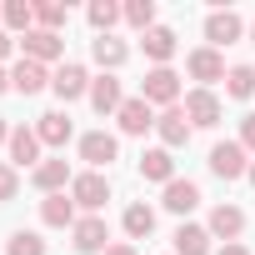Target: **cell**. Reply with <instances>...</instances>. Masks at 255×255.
I'll return each mask as SVG.
<instances>
[{
  "label": "cell",
  "mask_w": 255,
  "mask_h": 255,
  "mask_svg": "<svg viewBox=\"0 0 255 255\" xmlns=\"http://www.w3.org/2000/svg\"><path fill=\"white\" fill-rule=\"evenodd\" d=\"M40 220L55 225V230L75 225V200H65V195H45V200H40Z\"/></svg>",
  "instance_id": "cell-23"
},
{
  "label": "cell",
  "mask_w": 255,
  "mask_h": 255,
  "mask_svg": "<svg viewBox=\"0 0 255 255\" xmlns=\"http://www.w3.org/2000/svg\"><path fill=\"white\" fill-rule=\"evenodd\" d=\"M175 255H210V230L205 225H180L175 230Z\"/></svg>",
  "instance_id": "cell-24"
},
{
  "label": "cell",
  "mask_w": 255,
  "mask_h": 255,
  "mask_svg": "<svg viewBox=\"0 0 255 255\" xmlns=\"http://www.w3.org/2000/svg\"><path fill=\"white\" fill-rule=\"evenodd\" d=\"M30 160H40V135L15 125L10 130V165H30Z\"/></svg>",
  "instance_id": "cell-19"
},
{
  "label": "cell",
  "mask_w": 255,
  "mask_h": 255,
  "mask_svg": "<svg viewBox=\"0 0 255 255\" xmlns=\"http://www.w3.org/2000/svg\"><path fill=\"white\" fill-rule=\"evenodd\" d=\"M155 230V210L150 205H130V210H125V235H130V240H145Z\"/></svg>",
  "instance_id": "cell-25"
},
{
  "label": "cell",
  "mask_w": 255,
  "mask_h": 255,
  "mask_svg": "<svg viewBox=\"0 0 255 255\" xmlns=\"http://www.w3.org/2000/svg\"><path fill=\"white\" fill-rule=\"evenodd\" d=\"M15 190H20L15 165H5V160H0V205H5V200H15Z\"/></svg>",
  "instance_id": "cell-32"
},
{
  "label": "cell",
  "mask_w": 255,
  "mask_h": 255,
  "mask_svg": "<svg viewBox=\"0 0 255 255\" xmlns=\"http://www.w3.org/2000/svg\"><path fill=\"white\" fill-rule=\"evenodd\" d=\"M5 85H10V75H5V70H0V90H5Z\"/></svg>",
  "instance_id": "cell-38"
},
{
  "label": "cell",
  "mask_w": 255,
  "mask_h": 255,
  "mask_svg": "<svg viewBox=\"0 0 255 255\" xmlns=\"http://www.w3.org/2000/svg\"><path fill=\"white\" fill-rule=\"evenodd\" d=\"M125 20H130L140 35L155 30V0H130V5H125Z\"/></svg>",
  "instance_id": "cell-28"
},
{
  "label": "cell",
  "mask_w": 255,
  "mask_h": 255,
  "mask_svg": "<svg viewBox=\"0 0 255 255\" xmlns=\"http://www.w3.org/2000/svg\"><path fill=\"white\" fill-rule=\"evenodd\" d=\"M205 230H210V235H220L225 245H235V235L245 230V215H240L235 205H215V210H210V225H205Z\"/></svg>",
  "instance_id": "cell-16"
},
{
  "label": "cell",
  "mask_w": 255,
  "mask_h": 255,
  "mask_svg": "<svg viewBox=\"0 0 255 255\" xmlns=\"http://www.w3.org/2000/svg\"><path fill=\"white\" fill-rule=\"evenodd\" d=\"M185 70L200 80V90H210L215 80H225V60H220V50H215V45H200V50H190Z\"/></svg>",
  "instance_id": "cell-4"
},
{
  "label": "cell",
  "mask_w": 255,
  "mask_h": 255,
  "mask_svg": "<svg viewBox=\"0 0 255 255\" xmlns=\"http://www.w3.org/2000/svg\"><path fill=\"white\" fill-rule=\"evenodd\" d=\"M20 45H25V60H40V65L65 50V40H60L55 30H30V35H20Z\"/></svg>",
  "instance_id": "cell-12"
},
{
  "label": "cell",
  "mask_w": 255,
  "mask_h": 255,
  "mask_svg": "<svg viewBox=\"0 0 255 255\" xmlns=\"http://www.w3.org/2000/svg\"><path fill=\"white\" fill-rule=\"evenodd\" d=\"M10 255H45V240L35 230H15L10 235Z\"/></svg>",
  "instance_id": "cell-30"
},
{
  "label": "cell",
  "mask_w": 255,
  "mask_h": 255,
  "mask_svg": "<svg viewBox=\"0 0 255 255\" xmlns=\"http://www.w3.org/2000/svg\"><path fill=\"white\" fill-rule=\"evenodd\" d=\"M210 170H215L220 180H240V175H250V165H245V145H240V140L215 145V150H210Z\"/></svg>",
  "instance_id": "cell-5"
},
{
  "label": "cell",
  "mask_w": 255,
  "mask_h": 255,
  "mask_svg": "<svg viewBox=\"0 0 255 255\" xmlns=\"http://www.w3.org/2000/svg\"><path fill=\"white\" fill-rule=\"evenodd\" d=\"M250 35H255V30H250Z\"/></svg>",
  "instance_id": "cell-40"
},
{
  "label": "cell",
  "mask_w": 255,
  "mask_h": 255,
  "mask_svg": "<svg viewBox=\"0 0 255 255\" xmlns=\"http://www.w3.org/2000/svg\"><path fill=\"white\" fill-rule=\"evenodd\" d=\"M140 100H150V105H165V110H170V105L180 100V75H175L170 65H155V70L140 80Z\"/></svg>",
  "instance_id": "cell-1"
},
{
  "label": "cell",
  "mask_w": 255,
  "mask_h": 255,
  "mask_svg": "<svg viewBox=\"0 0 255 255\" xmlns=\"http://www.w3.org/2000/svg\"><path fill=\"white\" fill-rule=\"evenodd\" d=\"M220 255H250V250H245V245H225Z\"/></svg>",
  "instance_id": "cell-37"
},
{
  "label": "cell",
  "mask_w": 255,
  "mask_h": 255,
  "mask_svg": "<svg viewBox=\"0 0 255 255\" xmlns=\"http://www.w3.org/2000/svg\"><path fill=\"white\" fill-rule=\"evenodd\" d=\"M10 45H15V40H10L5 30H0V60H5V55H10Z\"/></svg>",
  "instance_id": "cell-34"
},
{
  "label": "cell",
  "mask_w": 255,
  "mask_h": 255,
  "mask_svg": "<svg viewBox=\"0 0 255 255\" xmlns=\"http://www.w3.org/2000/svg\"><path fill=\"white\" fill-rule=\"evenodd\" d=\"M105 255H135V245H110Z\"/></svg>",
  "instance_id": "cell-35"
},
{
  "label": "cell",
  "mask_w": 255,
  "mask_h": 255,
  "mask_svg": "<svg viewBox=\"0 0 255 255\" xmlns=\"http://www.w3.org/2000/svg\"><path fill=\"white\" fill-rule=\"evenodd\" d=\"M140 175L170 185V180H175V160H170V150H165V145H160V150H145V155H140Z\"/></svg>",
  "instance_id": "cell-21"
},
{
  "label": "cell",
  "mask_w": 255,
  "mask_h": 255,
  "mask_svg": "<svg viewBox=\"0 0 255 255\" xmlns=\"http://www.w3.org/2000/svg\"><path fill=\"white\" fill-rule=\"evenodd\" d=\"M140 45H145V55H150L155 65H165V60L175 55V30H170V25H155V30L140 35Z\"/></svg>",
  "instance_id": "cell-20"
},
{
  "label": "cell",
  "mask_w": 255,
  "mask_h": 255,
  "mask_svg": "<svg viewBox=\"0 0 255 255\" xmlns=\"http://www.w3.org/2000/svg\"><path fill=\"white\" fill-rule=\"evenodd\" d=\"M0 145H10V125H5V115H0Z\"/></svg>",
  "instance_id": "cell-36"
},
{
  "label": "cell",
  "mask_w": 255,
  "mask_h": 255,
  "mask_svg": "<svg viewBox=\"0 0 255 255\" xmlns=\"http://www.w3.org/2000/svg\"><path fill=\"white\" fill-rule=\"evenodd\" d=\"M225 95H235V100H250V95H255V70H250V65H235V70H225Z\"/></svg>",
  "instance_id": "cell-26"
},
{
  "label": "cell",
  "mask_w": 255,
  "mask_h": 255,
  "mask_svg": "<svg viewBox=\"0 0 255 255\" xmlns=\"http://www.w3.org/2000/svg\"><path fill=\"white\" fill-rule=\"evenodd\" d=\"M35 20H40V30H60V25L70 20V10L50 0V5H35Z\"/></svg>",
  "instance_id": "cell-31"
},
{
  "label": "cell",
  "mask_w": 255,
  "mask_h": 255,
  "mask_svg": "<svg viewBox=\"0 0 255 255\" xmlns=\"http://www.w3.org/2000/svg\"><path fill=\"white\" fill-rule=\"evenodd\" d=\"M70 200L80 205V210H105V200H110V180L100 175V170H85V175H75L70 180Z\"/></svg>",
  "instance_id": "cell-2"
},
{
  "label": "cell",
  "mask_w": 255,
  "mask_h": 255,
  "mask_svg": "<svg viewBox=\"0 0 255 255\" xmlns=\"http://www.w3.org/2000/svg\"><path fill=\"white\" fill-rule=\"evenodd\" d=\"M10 85H15L20 95H40V90L50 85V75H45V65H40V60H25V55H20V65L10 70Z\"/></svg>",
  "instance_id": "cell-13"
},
{
  "label": "cell",
  "mask_w": 255,
  "mask_h": 255,
  "mask_svg": "<svg viewBox=\"0 0 255 255\" xmlns=\"http://www.w3.org/2000/svg\"><path fill=\"white\" fill-rule=\"evenodd\" d=\"M180 110H185V120H190V125H200V130H210V125H220V100H215L210 90H190Z\"/></svg>",
  "instance_id": "cell-8"
},
{
  "label": "cell",
  "mask_w": 255,
  "mask_h": 255,
  "mask_svg": "<svg viewBox=\"0 0 255 255\" xmlns=\"http://www.w3.org/2000/svg\"><path fill=\"white\" fill-rule=\"evenodd\" d=\"M115 120H120V130L125 135H145V130H155V110H150V100H125L120 110H115Z\"/></svg>",
  "instance_id": "cell-7"
},
{
  "label": "cell",
  "mask_w": 255,
  "mask_h": 255,
  "mask_svg": "<svg viewBox=\"0 0 255 255\" xmlns=\"http://www.w3.org/2000/svg\"><path fill=\"white\" fill-rule=\"evenodd\" d=\"M50 90H55L60 100H80V95H90V75H85V65L65 60V65L50 75Z\"/></svg>",
  "instance_id": "cell-6"
},
{
  "label": "cell",
  "mask_w": 255,
  "mask_h": 255,
  "mask_svg": "<svg viewBox=\"0 0 255 255\" xmlns=\"http://www.w3.org/2000/svg\"><path fill=\"white\" fill-rule=\"evenodd\" d=\"M120 15H125V10H120V5H110V0H95V5H90V25H95L100 35H110V25H115Z\"/></svg>",
  "instance_id": "cell-29"
},
{
  "label": "cell",
  "mask_w": 255,
  "mask_h": 255,
  "mask_svg": "<svg viewBox=\"0 0 255 255\" xmlns=\"http://www.w3.org/2000/svg\"><path fill=\"white\" fill-rule=\"evenodd\" d=\"M35 135H40V145H65L70 140V115L65 110H45L35 120Z\"/></svg>",
  "instance_id": "cell-17"
},
{
  "label": "cell",
  "mask_w": 255,
  "mask_h": 255,
  "mask_svg": "<svg viewBox=\"0 0 255 255\" xmlns=\"http://www.w3.org/2000/svg\"><path fill=\"white\" fill-rule=\"evenodd\" d=\"M250 185H255V165H250Z\"/></svg>",
  "instance_id": "cell-39"
},
{
  "label": "cell",
  "mask_w": 255,
  "mask_h": 255,
  "mask_svg": "<svg viewBox=\"0 0 255 255\" xmlns=\"http://www.w3.org/2000/svg\"><path fill=\"white\" fill-rule=\"evenodd\" d=\"M30 180H35V190H45V195H60V185H70L75 175H70V165H65L60 155H55V160H40Z\"/></svg>",
  "instance_id": "cell-14"
},
{
  "label": "cell",
  "mask_w": 255,
  "mask_h": 255,
  "mask_svg": "<svg viewBox=\"0 0 255 255\" xmlns=\"http://www.w3.org/2000/svg\"><path fill=\"white\" fill-rule=\"evenodd\" d=\"M90 55H95V65H105V70H115V65H125V40H115V35H95L90 40Z\"/></svg>",
  "instance_id": "cell-22"
},
{
  "label": "cell",
  "mask_w": 255,
  "mask_h": 255,
  "mask_svg": "<svg viewBox=\"0 0 255 255\" xmlns=\"http://www.w3.org/2000/svg\"><path fill=\"white\" fill-rule=\"evenodd\" d=\"M240 30H245V25H240L235 10H210V20H205V40H210V45H235Z\"/></svg>",
  "instance_id": "cell-11"
},
{
  "label": "cell",
  "mask_w": 255,
  "mask_h": 255,
  "mask_svg": "<svg viewBox=\"0 0 255 255\" xmlns=\"http://www.w3.org/2000/svg\"><path fill=\"white\" fill-rule=\"evenodd\" d=\"M195 205H200V185H195V180H170V185H165V210L190 215Z\"/></svg>",
  "instance_id": "cell-18"
},
{
  "label": "cell",
  "mask_w": 255,
  "mask_h": 255,
  "mask_svg": "<svg viewBox=\"0 0 255 255\" xmlns=\"http://www.w3.org/2000/svg\"><path fill=\"white\" fill-rule=\"evenodd\" d=\"M0 15H5V25H10V30H25V35L35 30V25H30V20H35V5H25V0H10V5H0Z\"/></svg>",
  "instance_id": "cell-27"
},
{
  "label": "cell",
  "mask_w": 255,
  "mask_h": 255,
  "mask_svg": "<svg viewBox=\"0 0 255 255\" xmlns=\"http://www.w3.org/2000/svg\"><path fill=\"white\" fill-rule=\"evenodd\" d=\"M240 145H245V150H255V115H245V120H240Z\"/></svg>",
  "instance_id": "cell-33"
},
{
  "label": "cell",
  "mask_w": 255,
  "mask_h": 255,
  "mask_svg": "<svg viewBox=\"0 0 255 255\" xmlns=\"http://www.w3.org/2000/svg\"><path fill=\"white\" fill-rule=\"evenodd\" d=\"M90 105H95L100 115H115V110L125 105V95H120V80H115V75H100V80H90Z\"/></svg>",
  "instance_id": "cell-15"
},
{
  "label": "cell",
  "mask_w": 255,
  "mask_h": 255,
  "mask_svg": "<svg viewBox=\"0 0 255 255\" xmlns=\"http://www.w3.org/2000/svg\"><path fill=\"white\" fill-rule=\"evenodd\" d=\"M115 150H120V140H115V135H105V130L80 135V160H90L95 170H105V165L115 160Z\"/></svg>",
  "instance_id": "cell-9"
},
{
  "label": "cell",
  "mask_w": 255,
  "mask_h": 255,
  "mask_svg": "<svg viewBox=\"0 0 255 255\" xmlns=\"http://www.w3.org/2000/svg\"><path fill=\"white\" fill-rule=\"evenodd\" d=\"M70 235H75V250H80V255H105V250H110V225H105L100 215L75 220V225H70Z\"/></svg>",
  "instance_id": "cell-3"
},
{
  "label": "cell",
  "mask_w": 255,
  "mask_h": 255,
  "mask_svg": "<svg viewBox=\"0 0 255 255\" xmlns=\"http://www.w3.org/2000/svg\"><path fill=\"white\" fill-rule=\"evenodd\" d=\"M155 130H160L165 150H175V145H185V140H190V130H195V125L185 120V110H180V105H170L165 115H155Z\"/></svg>",
  "instance_id": "cell-10"
}]
</instances>
